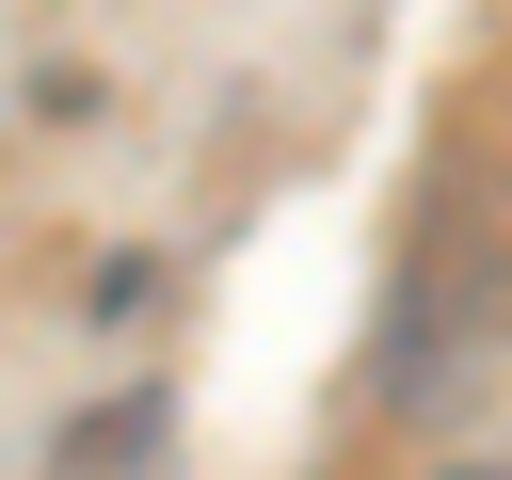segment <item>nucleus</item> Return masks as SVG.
<instances>
[{
	"instance_id": "f257e3e1",
	"label": "nucleus",
	"mask_w": 512,
	"mask_h": 480,
	"mask_svg": "<svg viewBox=\"0 0 512 480\" xmlns=\"http://www.w3.org/2000/svg\"><path fill=\"white\" fill-rule=\"evenodd\" d=\"M48 480H176V400H112V416H80L64 448H48Z\"/></svg>"
},
{
	"instance_id": "f03ea898",
	"label": "nucleus",
	"mask_w": 512,
	"mask_h": 480,
	"mask_svg": "<svg viewBox=\"0 0 512 480\" xmlns=\"http://www.w3.org/2000/svg\"><path fill=\"white\" fill-rule=\"evenodd\" d=\"M448 480H496V464H448Z\"/></svg>"
}]
</instances>
